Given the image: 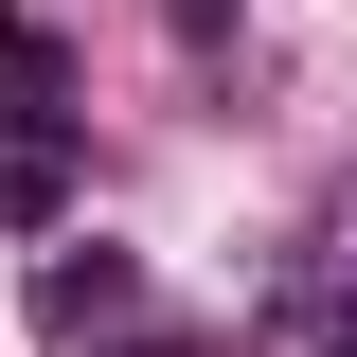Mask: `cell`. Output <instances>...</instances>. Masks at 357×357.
<instances>
[{"label": "cell", "instance_id": "obj_2", "mask_svg": "<svg viewBox=\"0 0 357 357\" xmlns=\"http://www.w3.org/2000/svg\"><path fill=\"white\" fill-rule=\"evenodd\" d=\"M286 340H304V357H357V286H286Z\"/></svg>", "mask_w": 357, "mask_h": 357}, {"label": "cell", "instance_id": "obj_3", "mask_svg": "<svg viewBox=\"0 0 357 357\" xmlns=\"http://www.w3.org/2000/svg\"><path fill=\"white\" fill-rule=\"evenodd\" d=\"M126 357H178V340H126Z\"/></svg>", "mask_w": 357, "mask_h": 357}, {"label": "cell", "instance_id": "obj_1", "mask_svg": "<svg viewBox=\"0 0 357 357\" xmlns=\"http://www.w3.org/2000/svg\"><path fill=\"white\" fill-rule=\"evenodd\" d=\"M36 321H54V340H89V321H143V268H126V250H54V268H36Z\"/></svg>", "mask_w": 357, "mask_h": 357}]
</instances>
